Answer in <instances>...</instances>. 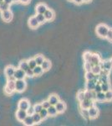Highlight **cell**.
<instances>
[{
  "label": "cell",
  "mask_w": 112,
  "mask_h": 126,
  "mask_svg": "<svg viewBox=\"0 0 112 126\" xmlns=\"http://www.w3.org/2000/svg\"><path fill=\"white\" fill-rule=\"evenodd\" d=\"M110 28L108 27L106 24H100L97 25L96 27V33L101 38H106V35L108 34V31H109Z\"/></svg>",
  "instance_id": "6da1fadb"
},
{
  "label": "cell",
  "mask_w": 112,
  "mask_h": 126,
  "mask_svg": "<svg viewBox=\"0 0 112 126\" xmlns=\"http://www.w3.org/2000/svg\"><path fill=\"white\" fill-rule=\"evenodd\" d=\"M15 82L16 80H11V79H8L7 83H6L4 87V93L6 94L10 95L12 94L14 91H16L15 89Z\"/></svg>",
  "instance_id": "7a4b0ae2"
},
{
  "label": "cell",
  "mask_w": 112,
  "mask_h": 126,
  "mask_svg": "<svg viewBox=\"0 0 112 126\" xmlns=\"http://www.w3.org/2000/svg\"><path fill=\"white\" fill-rule=\"evenodd\" d=\"M27 87V83L24 81V79H18L15 82V89L16 92L23 93Z\"/></svg>",
  "instance_id": "3957f363"
},
{
  "label": "cell",
  "mask_w": 112,
  "mask_h": 126,
  "mask_svg": "<svg viewBox=\"0 0 112 126\" xmlns=\"http://www.w3.org/2000/svg\"><path fill=\"white\" fill-rule=\"evenodd\" d=\"M95 100L92 99H87L85 98V100H83L82 102H79V109H89L90 107H92L95 105L94 103Z\"/></svg>",
  "instance_id": "277c9868"
},
{
  "label": "cell",
  "mask_w": 112,
  "mask_h": 126,
  "mask_svg": "<svg viewBox=\"0 0 112 126\" xmlns=\"http://www.w3.org/2000/svg\"><path fill=\"white\" fill-rule=\"evenodd\" d=\"M13 12L11 11L10 9L5 10L3 12H1V17L2 19L5 22H10L13 19Z\"/></svg>",
  "instance_id": "5b68a950"
},
{
  "label": "cell",
  "mask_w": 112,
  "mask_h": 126,
  "mask_svg": "<svg viewBox=\"0 0 112 126\" xmlns=\"http://www.w3.org/2000/svg\"><path fill=\"white\" fill-rule=\"evenodd\" d=\"M30 106V103L27 98H23L19 101L18 103V109H24V110H27Z\"/></svg>",
  "instance_id": "8992f818"
},
{
  "label": "cell",
  "mask_w": 112,
  "mask_h": 126,
  "mask_svg": "<svg viewBox=\"0 0 112 126\" xmlns=\"http://www.w3.org/2000/svg\"><path fill=\"white\" fill-rule=\"evenodd\" d=\"M89 110V119H95L99 116V109L94 105V106L90 107L88 109Z\"/></svg>",
  "instance_id": "52a82bcc"
},
{
  "label": "cell",
  "mask_w": 112,
  "mask_h": 126,
  "mask_svg": "<svg viewBox=\"0 0 112 126\" xmlns=\"http://www.w3.org/2000/svg\"><path fill=\"white\" fill-rule=\"evenodd\" d=\"M28 116V113L26 110L24 109H18V111L16 112V118L20 122H23L26 117Z\"/></svg>",
  "instance_id": "ba28073f"
},
{
  "label": "cell",
  "mask_w": 112,
  "mask_h": 126,
  "mask_svg": "<svg viewBox=\"0 0 112 126\" xmlns=\"http://www.w3.org/2000/svg\"><path fill=\"white\" fill-rule=\"evenodd\" d=\"M28 23V26H29L30 28H32V29H36V28L38 27V25L40 24L37 20L36 16H32V17H30Z\"/></svg>",
  "instance_id": "9c48e42d"
},
{
  "label": "cell",
  "mask_w": 112,
  "mask_h": 126,
  "mask_svg": "<svg viewBox=\"0 0 112 126\" xmlns=\"http://www.w3.org/2000/svg\"><path fill=\"white\" fill-rule=\"evenodd\" d=\"M27 76H26L25 71L22 70L20 68L16 69L15 73H14V78H16V80H18V79H24Z\"/></svg>",
  "instance_id": "30bf717a"
},
{
  "label": "cell",
  "mask_w": 112,
  "mask_h": 126,
  "mask_svg": "<svg viewBox=\"0 0 112 126\" xmlns=\"http://www.w3.org/2000/svg\"><path fill=\"white\" fill-rule=\"evenodd\" d=\"M16 68L13 66H8L4 70V74L7 77V78H10V77L14 76V73H15Z\"/></svg>",
  "instance_id": "8fae6325"
},
{
  "label": "cell",
  "mask_w": 112,
  "mask_h": 126,
  "mask_svg": "<svg viewBox=\"0 0 112 126\" xmlns=\"http://www.w3.org/2000/svg\"><path fill=\"white\" fill-rule=\"evenodd\" d=\"M89 62L93 65V66H95V65H100L101 62V59L100 57V56L98 54H93L91 56V58L89 60Z\"/></svg>",
  "instance_id": "7c38bea8"
},
{
  "label": "cell",
  "mask_w": 112,
  "mask_h": 126,
  "mask_svg": "<svg viewBox=\"0 0 112 126\" xmlns=\"http://www.w3.org/2000/svg\"><path fill=\"white\" fill-rule=\"evenodd\" d=\"M100 65L102 70H105V71H109V72H111V70L112 68V65H111V61L110 60H105V61H104V62H101Z\"/></svg>",
  "instance_id": "4fadbf2b"
},
{
  "label": "cell",
  "mask_w": 112,
  "mask_h": 126,
  "mask_svg": "<svg viewBox=\"0 0 112 126\" xmlns=\"http://www.w3.org/2000/svg\"><path fill=\"white\" fill-rule=\"evenodd\" d=\"M44 17H45L47 21H51V20L54 19V16H55L54 12L53 11L52 9H47L46 12L44 14Z\"/></svg>",
  "instance_id": "5bb4252c"
},
{
  "label": "cell",
  "mask_w": 112,
  "mask_h": 126,
  "mask_svg": "<svg viewBox=\"0 0 112 126\" xmlns=\"http://www.w3.org/2000/svg\"><path fill=\"white\" fill-rule=\"evenodd\" d=\"M47 9H48V7L44 3H38L35 8L36 13L37 14H44Z\"/></svg>",
  "instance_id": "9a60e30c"
},
{
  "label": "cell",
  "mask_w": 112,
  "mask_h": 126,
  "mask_svg": "<svg viewBox=\"0 0 112 126\" xmlns=\"http://www.w3.org/2000/svg\"><path fill=\"white\" fill-rule=\"evenodd\" d=\"M55 107H56L57 111H58V113H64V112L65 111V109H66V104H65V103L62 102V101H60V102H59L55 105Z\"/></svg>",
  "instance_id": "2e32d148"
},
{
  "label": "cell",
  "mask_w": 112,
  "mask_h": 126,
  "mask_svg": "<svg viewBox=\"0 0 112 126\" xmlns=\"http://www.w3.org/2000/svg\"><path fill=\"white\" fill-rule=\"evenodd\" d=\"M48 100H49V102L50 103V104L54 105V106L60 102V98H59V97L57 96L56 94H51L50 97H49Z\"/></svg>",
  "instance_id": "e0dca14e"
},
{
  "label": "cell",
  "mask_w": 112,
  "mask_h": 126,
  "mask_svg": "<svg viewBox=\"0 0 112 126\" xmlns=\"http://www.w3.org/2000/svg\"><path fill=\"white\" fill-rule=\"evenodd\" d=\"M24 125H26V126H32L34 125H35L34 124V119H33V116L32 115H28L27 117L24 119V120L23 121Z\"/></svg>",
  "instance_id": "ac0fdd59"
},
{
  "label": "cell",
  "mask_w": 112,
  "mask_h": 126,
  "mask_svg": "<svg viewBox=\"0 0 112 126\" xmlns=\"http://www.w3.org/2000/svg\"><path fill=\"white\" fill-rule=\"evenodd\" d=\"M47 110H48V113H49V116L54 117V116H56L57 113H58V111H57L56 107L54 106V105H50V106L47 109Z\"/></svg>",
  "instance_id": "d6986e66"
},
{
  "label": "cell",
  "mask_w": 112,
  "mask_h": 126,
  "mask_svg": "<svg viewBox=\"0 0 112 126\" xmlns=\"http://www.w3.org/2000/svg\"><path fill=\"white\" fill-rule=\"evenodd\" d=\"M96 83L94 82V80H89L86 81V84H85V90L93 91L95 89V87Z\"/></svg>",
  "instance_id": "ffe728a7"
},
{
  "label": "cell",
  "mask_w": 112,
  "mask_h": 126,
  "mask_svg": "<svg viewBox=\"0 0 112 126\" xmlns=\"http://www.w3.org/2000/svg\"><path fill=\"white\" fill-rule=\"evenodd\" d=\"M95 96H96V93L95 91H89L85 90V98L87 99H92L95 101Z\"/></svg>",
  "instance_id": "44dd1931"
},
{
  "label": "cell",
  "mask_w": 112,
  "mask_h": 126,
  "mask_svg": "<svg viewBox=\"0 0 112 126\" xmlns=\"http://www.w3.org/2000/svg\"><path fill=\"white\" fill-rule=\"evenodd\" d=\"M95 101H98V102H105V93H104V92L97 93L96 96H95Z\"/></svg>",
  "instance_id": "7402d4cb"
},
{
  "label": "cell",
  "mask_w": 112,
  "mask_h": 126,
  "mask_svg": "<svg viewBox=\"0 0 112 126\" xmlns=\"http://www.w3.org/2000/svg\"><path fill=\"white\" fill-rule=\"evenodd\" d=\"M41 66H42V68L44 69V72H47V71H49L50 69V67H51V62H50V61L45 59V60L44 61V62L42 63Z\"/></svg>",
  "instance_id": "603a6c76"
},
{
  "label": "cell",
  "mask_w": 112,
  "mask_h": 126,
  "mask_svg": "<svg viewBox=\"0 0 112 126\" xmlns=\"http://www.w3.org/2000/svg\"><path fill=\"white\" fill-rule=\"evenodd\" d=\"M33 70H34V75H35V76H41L43 73L44 72V69H43L42 66H39V65H37Z\"/></svg>",
  "instance_id": "cb8c5ba5"
},
{
  "label": "cell",
  "mask_w": 112,
  "mask_h": 126,
  "mask_svg": "<svg viewBox=\"0 0 112 126\" xmlns=\"http://www.w3.org/2000/svg\"><path fill=\"white\" fill-rule=\"evenodd\" d=\"M19 68L20 69H22V70H24V71H27L28 68H29V66H28V61H25V60H24V61H21L19 63Z\"/></svg>",
  "instance_id": "d4e9b609"
},
{
  "label": "cell",
  "mask_w": 112,
  "mask_h": 126,
  "mask_svg": "<svg viewBox=\"0 0 112 126\" xmlns=\"http://www.w3.org/2000/svg\"><path fill=\"white\" fill-rule=\"evenodd\" d=\"M79 113L80 115L85 119H89V110L85 109H79Z\"/></svg>",
  "instance_id": "484cf974"
},
{
  "label": "cell",
  "mask_w": 112,
  "mask_h": 126,
  "mask_svg": "<svg viewBox=\"0 0 112 126\" xmlns=\"http://www.w3.org/2000/svg\"><path fill=\"white\" fill-rule=\"evenodd\" d=\"M32 116H33V119H34V124H35V125L41 123V121L43 120L41 116H40V114H39V113H34Z\"/></svg>",
  "instance_id": "4316f807"
},
{
  "label": "cell",
  "mask_w": 112,
  "mask_h": 126,
  "mask_svg": "<svg viewBox=\"0 0 112 126\" xmlns=\"http://www.w3.org/2000/svg\"><path fill=\"white\" fill-rule=\"evenodd\" d=\"M95 74L92 71H89V72H85V78L86 81H89V80H93L94 78H95Z\"/></svg>",
  "instance_id": "83f0119b"
},
{
  "label": "cell",
  "mask_w": 112,
  "mask_h": 126,
  "mask_svg": "<svg viewBox=\"0 0 112 126\" xmlns=\"http://www.w3.org/2000/svg\"><path fill=\"white\" fill-rule=\"evenodd\" d=\"M36 18H37V20L38 21V23H39L40 24L45 23V22L47 21L45 17H44V14H37V15H35Z\"/></svg>",
  "instance_id": "f1b7e54d"
},
{
  "label": "cell",
  "mask_w": 112,
  "mask_h": 126,
  "mask_svg": "<svg viewBox=\"0 0 112 126\" xmlns=\"http://www.w3.org/2000/svg\"><path fill=\"white\" fill-rule=\"evenodd\" d=\"M101 88H102V92L106 93L108 91H110L111 89V86L110 82H105V83H101Z\"/></svg>",
  "instance_id": "f546056e"
},
{
  "label": "cell",
  "mask_w": 112,
  "mask_h": 126,
  "mask_svg": "<svg viewBox=\"0 0 112 126\" xmlns=\"http://www.w3.org/2000/svg\"><path fill=\"white\" fill-rule=\"evenodd\" d=\"M77 99L79 102H82L85 99V91H79L77 93Z\"/></svg>",
  "instance_id": "4dcf8cb0"
},
{
  "label": "cell",
  "mask_w": 112,
  "mask_h": 126,
  "mask_svg": "<svg viewBox=\"0 0 112 126\" xmlns=\"http://www.w3.org/2000/svg\"><path fill=\"white\" fill-rule=\"evenodd\" d=\"M35 59L36 62H37V65H39V66H41L42 63L44 62V61L45 60V58L44 57V56H42V55H37V56L34 57Z\"/></svg>",
  "instance_id": "1f68e13d"
},
{
  "label": "cell",
  "mask_w": 112,
  "mask_h": 126,
  "mask_svg": "<svg viewBox=\"0 0 112 126\" xmlns=\"http://www.w3.org/2000/svg\"><path fill=\"white\" fill-rule=\"evenodd\" d=\"M39 114H40V116H41L43 120H44V119H46L47 118L49 117V113H48L47 109H44V108H43L42 110L39 112Z\"/></svg>",
  "instance_id": "d6a6232c"
},
{
  "label": "cell",
  "mask_w": 112,
  "mask_h": 126,
  "mask_svg": "<svg viewBox=\"0 0 112 126\" xmlns=\"http://www.w3.org/2000/svg\"><path fill=\"white\" fill-rule=\"evenodd\" d=\"M91 71H92L95 74H100V73L101 72V71H102V68H101L100 65H95V66H93Z\"/></svg>",
  "instance_id": "836d02e7"
},
{
  "label": "cell",
  "mask_w": 112,
  "mask_h": 126,
  "mask_svg": "<svg viewBox=\"0 0 112 126\" xmlns=\"http://www.w3.org/2000/svg\"><path fill=\"white\" fill-rule=\"evenodd\" d=\"M28 66H29V68H31V69H34L36 66H37V62H36V61L34 58L28 59Z\"/></svg>",
  "instance_id": "e575fe53"
},
{
  "label": "cell",
  "mask_w": 112,
  "mask_h": 126,
  "mask_svg": "<svg viewBox=\"0 0 112 126\" xmlns=\"http://www.w3.org/2000/svg\"><path fill=\"white\" fill-rule=\"evenodd\" d=\"M8 9H10V5L3 1L1 3V5H0V12H3Z\"/></svg>",
  "instance_id": "d590c367"
},
{
  "label": "cell",
  "mask_w": 112,
  "mask_h": 126,
  "mask_svg": "<svg viewBox=\"0 0 112 126\" xmlns=\"http://www.w3.org/2000/svg\"><path fill=\"white\" fill-rule=\"evenodd\" d=\"M91 56H92V53L89 51H85L84 54H83V59H84L85 62H89L91 58Z\"/></svg>",
  "instance_id": "8d00e7d4"
},
{
  "label": "cell",
  "mask_w": 112,
  "mask_h": 126,
  "mask_svg": "<svg viewBox=\"0 0 112 126\" xmlns=\"http://www.w3.org/2000/svg\"><path fill=\"white\" fill-rule=\"evenodd\" d=\"M93 67V65L91 64L89 62H85L84 64V69L85 70V72H89V71H91V69Z\"/></svg>",
  "instance_id": "74e56055"
},
{
  "label": "cell",
  "mask_w": 112,
  "mask_h": 126,
  "mask_svg": "<svg viewBox=\"0 0 112 126\" xmlns=\"http://www.w3.org/2000/svg\"><path fill=\"white\" fill-rule=\"evenodd\" d=\"M105 101H106V102H111V101H112V90L111 89L105 93Z\"/></svg>",
  "instance_id": "f35d334b"
},
{
  "label": "cell",
  "mask_w": 112,
  "mask_h": 126,
  "mask_svg": "<svg viewBox=\"0 0 112 126\" xmlns=\"http://www.w3.org/2000/svg\"><path fill=\"white\" fill-rule=\"evenodd\" d=\"M34 111H35V113H39L43 109L42 103H35V104L34 105Z\"/></svg>",
  "instance_id": "ab89813d"
},
{
  "label": "cell",
  "mask_w": 112,
  "mask_h": 126,
  "mask_svg": "<svg viewBox=\"0 0 112 126\" xmlns=\"http://www.w3.org/2000/svg\"><path fill=\"white\" fill-rule=\"evenodd\" d=\"M25 72H26L27 78H34V77L35 76V75H34V70L31 68H28Z\"/></svg>",
  "instance_id": "60d3db41"
},
{
  "label": "cell",
  "mask_w": 112,
  "mask_h": 126,
  "mask_svg": "<svg viewBox=\"0 0 112 126\" xmlns=\"http://www.w3.org/2000/svg\"><path fill=\"white\" fill-rule=\"evenodd\" d=\"M94 91H95V93H100V92H102V88H101V83L100 82H97L96 85H95V89H94Z\"/></svg>",
  "instance_id": "b9f144b4"
},
{
  "label": "cell",
  "mask_w": 112,
  "mask_h": 126,
  "mask_svg": "<svg viewBox=\"0 0 112 126\" xmlns=\"http://www.w3.org/2000/svg\"><path fill=\"white\" fill-rule=\"evenodd\" d=\"M27 113H28V115H33L34 113H35V111H34V106H31L30 105L29 106V108L27 109Z\"/></svg>",
  "instance_id": "7bdbcfd3"
},
{
  "label": "cell",
  "mask_w": 112,
  "mask_h": 126,
  "mask_svg": "<svg viewBox=\"0 0 112 126\" xmlns=\"http://www.w3.org/2000/svg\"><path fill=\"white\" fill-rule=\"evenodd\" d=\"M42 103V106H43V108H44V109H48L49 107L50 106V103L49 102V100H45V101H44V102H42L41 103Z\"/></svg>",
  "instance_id": "ee69618b"
},
{
  "label": "cell",
  "mask_w": 112,
  "mask_h": 126,
  "mask_svg": "<svg viewBox=\"0 0 112 126\" xmlns=\"http://www.w3.org/2000/svg\"><path fill=\"white\" fill-rule=\"evenodd\" d=\"M106 39L109 40V41L112 42V29H110L109 31H108V34L106 35Z\"/></svg>",
  "instance_id": "f6af8a7d"
},
{
  "label": "cell",
  "mask_w": 112,
  "mask_h": 126,
  "mask_svg": "<svg viewBox=\"0 0 112 126\" xmlns=\"http://www.w3.org/2000/svg\"><path fill=\"white\" fill-rule=\"evenodd\" d=\"M30 0H19V2L21 3H24V4H27V3H29Z\"/></svg>",
  "instance_id": "bcb514c9"
},
{
  "label": "cell",
  "mask_w": 112,
  "mask_h": 126,
  "mask_svg": "<svg viewBox=\"0 0 112 126\" xmlns=\"http://www.w3.org/2000/svg\"><path fill=\"white\" fill-rule=\"evenodd\" d=\"M3 2H5V3H7L8 4L11 5L14 1H13V0H3Z\"/></svg>",
  "instance_id": "7dc6e473"
},
{
  "label": "cell",
  "mask_w": 112,
  "mask_h": 126,
  "mask_svg": "<svg viewBox=\"0 0 112 126\" xmlns=\"http://www.w3.org/2000/svg\"><path fill=\"white\" fill-rule=\"evenodd\" d=\"M73 2L75 3H77V4H80V3H82L84 1H83V0H74Z\"/></svg>",
  "instance_id": "c3c4849f"
},
{
  "label": "cell",
  "mask_w": 112,
  "mask_h": 126,
  "mask_svg": "<svg viewBox=\"0 0 112 126\" xmlns=\"http://www.w3.org/2000/svg\"><path fill=\"white\" fill-rule=\"evenodd\" d=\"M84 1V3H89V2H90L91 0H83Z\"/></svg>",
  "instance_id": "681fc988"
},
{
  "label": "cell",
  "mask_w": 112,
  "mask_h": 126,
  "mask_svg": "<svg viewBox=\"0 0 112 126\" xmlns=\"http://www.w3.org/2000/svg\"><path fill=\"white\" fill-rule=\"evenodd\" d=\"M110 61H111V65H112V57L110 59Z\"/></svg>",
  "instance_id": "f907efd6"
},
{
  "label": "cell",
  "mask_w": 112,
  "mask_h": 126,
  "mask_svg": "<svg viewBox=\"0 0 112 126\" xmlns=\"http://www.w3.org/2000/svg\"><path fill=\"white\" fill-rule=\"evenodd\" d=\"M13 1H17V2H19V0H13Z\"/></svg>",
  "instance_id": "816d5d0a"
},
{
  "label": "cell",
  "mask_w": 112,
  "mask_h": 126,
  "mask_svg": "<svg viewBox=\"0 0 112 126\" xmlns=\"http://www.w3.org/2000/svg\"><path fill=\"white\" fill-rule=\"evenodd\" d=\"M2 2H3V1H0V5H1V3H2Z\"/></svg>",
  "instance_id": "f5cc1de1"
},
{
  "label": "cell",
  "mask_w": 112,
  "mask_h": 126,
  "mask_svg": "<svg viewBox=\"0 0 112 126\" xmlns=\"http://www.w3.org/2000/svg\"><path fill=\"white\" fill-rule=\"evenodd\" d=\"M69 1H74V0H69Z\"/></svg>",
  "instance_id": "db71d44e"
},
{
  "label": "cell",
  "mask_w": 112,
  "mask_h": 126,
  "mask_svg": "<svg viewBox=\"0 0 112 126\" xmlns=\"http://www.w3.org/2000/svg\"><path fill=\"white\" fill-rule=\"evenodd\" d=\"M0 1H3V0H0Z\"/></svg>",
  "instance_id": "11a10c76"
}]
</instances>
